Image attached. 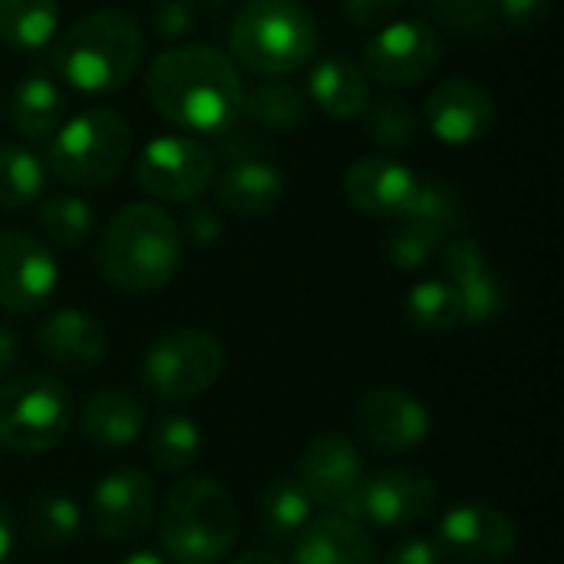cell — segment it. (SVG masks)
Listing matches in <instances>:
<instances>
[{
	"mask_svg": "<svg viewBox=\"0 0 564 564\" xmlns=\"http://www.w3.org/2000/svg\"><path fill=\"white\" fill-rule=\"evenodd\" d=\"M10 552H13V516H10V506L0 496V564L10 558Z\"/></svg>",
	"mask_w": 564,
	"mask_h": 564,
	"instance_id": "obj_44",
	"label": "cell"
},
{
	"mask_svg": "<svg viewBox=\"0 0 564 564\" xmlns=\"http://www.w3.org/2000/svg\"><path fill=\"white\" fill-rule=\"evenodd\" d=\"M119 564H169L159 552H132V555H126Z\"/></svg>",
	"mask_w": 564,
	"mask_h": 564,
	"instance_id": "obj_46",
	"label": "cell"
},
{
	"mask_svg": "<svg viewBox=\"0 0 564 564\" xmlns=\"http://www.w3.org/2000/svg\"><path fill=\"white\" fill-rule=\"evenodd\" d=\"M294 564H377L370 529L344 512L314 516L291 542Z\"/></svg>",
	"mask_w": 564,
	"mask_h": 564,
	"instance_id": "obj_20",
	"label": "cell"
},
{
	"mask_svg": "<svg viewBox=\"0 0 564 564\" xmlns=\"http://www.w3.org/2000/svg\"><path fill=\"white\" fill-rule=\"evenodd\" d=\"M297 482L314 506L327 512H350L360 486H364V459L350 436L344 433H321L314 436L297 463Z\"/></svg>",
	"mask_w": 564,
	"mask_h": 564,
	"instance_id": "obj_15",
	"label": "cell"
},
{
	"mask_svg": "<svg viewBox=\"0 0 564 564\" xmlns=\"http://www.w3.org/2000/svg\"><path fill=\"white\" fill-rule=\"evenodd\" d=\"M426 126L446 145H469L492 132L496 126V102L486 86L473 79H443L423 102Z\"/></svg>",
	"mask_w": 564,
	"mask_h": 564,
	"instance_id": "obj_17",
	"label": "cell"
},
{
	"mask_svg": "<svg viewBox=\"0 0 564 564\" xmlns=\"http://www.w3.org/2000/svg\"><path fill=\"white\" fill-rule=\"evenodd\" d=\"M231 564H284L274 552H245V555H238Z\"/></svg>",
	"mask_w": 564,
	"mask_h": 564,
	"instance_id": "obj_45",
	"label": "cell"
},
{
	"mask_svg": "<svg viewBox=\"0 0 564 564\" xmlns=\"http://www.w3.org/2000/svg\"><path fill=\"white\" fill-rule=\"evenodd\" d=\"M436 549L443 562L502 564L519 549V525L496 506L466 502L440 519Z\"/></svg>",
	"mask_w": 564,
	"mask_h": 564,
	"instance_id": "obj_11",
	"label": "cell"
},
{
	"mask_svg": "<svg viewBox=\"0 0 564 564\" xmlns=\"http://www.w3.org/2000/svg\"><path fill=\"white\" fill-rule=\"evenodd\" d=\"M241 116H248L258 129H271V132H291L307 119V99L301 96V89H294L291 83L271 79L254 86L245 96Z\"/></svg>",
	"mask_w": 564,
	"mask_h": 564,
	"instance_id": "obj_29",
	"label": "cell"
},
{
	"mask_svg": "<svg viewBox=\"0 0 564 564\" xmlns=\"http://www.w3.org/2000/svg\"><path fill=\"white\" fill-rule=\"evenodd\" d=\"M317 43V23L297 0H248L228 30L231 56L261 76L297 73L314 59Z\"/></svg>",
	"mask_w": 564,
	"mask_h": 564,
	"instance_id": "obj_5",
	"label": "cell"
},
{
	"mask_svg": "<svg viewBox=\"0 0 564 564\" xmlns=\"http://www.w3.org/2000/svg\"><path fill=\"white\" fill-rule=\"evenodd\" d=\"M436 509V479L416 469H383L367 476L350 519L373 529H410L420 525Z\"/></svg>",
	"mask_w": 564,
	"mask_h": 564,
	"instance_id": "obj_14",
	"label": "cell"
},
{
	"mask_svg": "<svg viewBox=\"0 0 564 564\" xmlns=\"http://www.w3.org/2000/svg\"><path fill=\"white\" fill-rule=\"evenodd\" d=\"M17 360H20V340L10 327L0 324V380L17 367Z\"/></svg>",
	"mask_w": 564,
	"mask_h": 564,
	"instance_id": "obj_43",
	"label": "cell"
},
{
	"mask_svg": "<svg viewBox=\"0 0 564 564\" xmlns=\"http://www.w3.org/2000/svg\"><path fill=\"white\" fill-rule=\"evenodd\" d=\"M155 516V482L142 469H116L102 476L89 499V522L106 542L139 539Z\"/></svg>",
	"mask_w": 564,
	"mask_h": 564,
	"instance_id": "obj_16",
	"label": "cell"
},
{
	"mask_svg": "<svg viewBox=\"0 0 564 564\" xmlns=\"http://www.w3.org/2000/svg\"><path fill=\"white\" fill-rule=\"evenodd\" d=\"M443 59V43L436 30L423 20H390L383 23L364 50V76L380 86H416L436 73Z\"/></svg>",
	"mask_w": 564,
	"mask_h": 564,
	"instance_id": "obj_9",
	"label": "cell"
},
{
	"mask_svg": "<svg viewBox=\"0 0 564 564\" xmlns=\"http://www.w3.org/2000/svg\"><path fill=\"white\" fill-rule=\"evenodd\" d=\"M403 7V0H344V10L354 26L370 30L380 23H390V17Z\"/></svg>",
	"mask_w": 564,
	"mask_h": 564,
	"instance_id": "obj_41",
	"label": "cell"
},
{
	"mask_svg": "<svg viewBox=\"0 0 564 564\" xmlns=\"http://www.w3.org/2000/svg\"><path fill=\"white\" fill-rule=\"evenodd\" d=\"M284 198V175L264 155H231L218 178V202L248 218L271 215Z\"/></svg>",
	"mask_w": 564,
	"mask_h": 564,
	"instance_id": "obj_22",
	"label": "cell"
},
{
	"mask_svg": "<svg viewBox=\"0 0 564 564\" xmlns=\"http://www.w3.org/2000/svg\"><path fill=\"white\" fill-rule=\"evenodd\" d=\"M26 535L43 549H66L83 535V509L63 492H40L26 509Z\"/></svg>",
	"mask_w": 564,
	"mask_h": 564,
	"instance_id": "obj_28",
	"label": "cell"
},
{
	"mask_svg": "<svg viewBox=\"0 0 564 564\" xmlns=\"http://www.w3.org/2000/svg\"><path fill=\"white\" fill-rule=\"evenodd\" d=\"M307 96L311 102L334 116V119H354L364 116V109L370 106V79L364 76L360 66L347 63V59H321L311 76H307Z\"/></svg>",
	"mask_w": 564,
	"mask_h": 564,
	"instance_id": "obj_24",
	"label": "cell"
},
{
	"mask_svg": "<svg viewBox=\"0 0 564 564\" xmlns=\"http://www.w3.org/2000/svg\"><path fill=\"white\" fill-rule=\"evenodd\" d=\"M446 241H449V238H443L440 231H433V228L423 225V221L397 218L393 231L387 235L383 251H387V261H390L393 268H400V271H416V268L430 264V261L443 251Z\"/></svg>",
	"mask_w": 564,
	"mask_h": 564,
	"instance_id": "obj_36",
	"label": "cell"
},
{
	"mask_svg": "<svg viewBox=\"0 0 564 564\" xmlns=\"http://www.w3.org/2000/svg\"><path fill=\"white\" fill-rule=\"evenodd\" d=\"M145 96L165 122L202 135H225L241 119L245 83L221 50L185 43L155 56L145 73Z\"/></svg>",
	"mask_w": 564,
	"mask_h": 564,
	"instance_id": "obj_1",
	"label": "cell"
},
{
	"mask_svg": "<svg viewBox=\"0 0 564 564\" xmlns=\"http://www.w3.org/2000/svg\"><path fill=\"white\" fill-rule=\"evenodd\" d=\"M406 321L423 334H446L463 324V307L446 281H420L406 294Z\"/></svg>",
	"mask_w": 564,
	"mask_h": 564,
	"instance_id": "obj_34",
	"label": "cell"
},
{
	"mask_svg": "<svg viewBox=\"0 0 564 564\" xmlns=\"http://www.w3.org/2000/svg\"><path fill=\"white\" fill-rule=\"evenodd\" d=\"M403 218L423 221L433 231H440L443 238H456V231L466 225V208L456 195V188H449L440 178H420L410 208L403 212Z\"/></svg>",
	"mask_w": 564,
	"mask_h": 564,
	"instance_id": "obj_35",
	"label": "cell"
},
{
	"mask_svg": "<svg viewBox=\"0 0 564 564\" xmlns=\"http://www.w3.org/2000/svg\"><path fill=\"white\" fill-rule=\"evenodd\" d=\"M225 373V347L195 327H178L152 340L139 364L142 387L162 403H188L205 397Z\"/></svg>",
	"mask_w": 564,
	"mask_h": 564,
	"instance_id": "obj_8",
	"label": "cell"
},
{
	"mask_svg": "<svg viewBox=\"0 0 564 564\" xmlns=\"http://www.w3.org/2000/svg\"><path fill=\"white\" fill-rule=\"evenodd\" d=\"M423 10L449 30L479 33L496 20L499 0H420Z\"/></svg>",
	"mask_w": 564,
	"mask_h": 564,
	"instance_id": "obj_37",
	"label": "cell"
},
{
	"mask_svg": "<svg viewBox=\"0 0 564 564\" xmlns=\"http://www.w3.org/2000/svg\"><path fill=\"white\" fill-rule=\"evenodd\" d=\"M59 30L56 0H0V43L20 53H36Z\"/></svg>",
	"mask_w": 564,
	"mask_h": 564,
	"instance_id": "obj_27",
	"label": "cell"
},
{
	"mask_svg": "<svg viewBox=\"0 0 564 564\" xmlns=\"http://www.w3.org/2000/svg\"><path fill=\"white\" fill-rule=\"evenodd\" d=\"M202 453V426L192 416H162L149 440V456L162 473H185Z\"/></svg>",
	"mask_w": 564,
	"mask_h": 564,
	"instance_id": "obj_32",
	"label": "cell"
},
{
	"mask_svg": "<svg viewBox=\"0 0 564 564\" xmlns=\"http://www.w3.org/2000/svg\"><path fill=\"white\" fill-rule=\"evenodd\" d=\"M241 532V516L231 492L212 476H185L178 479L159 519V542L175 564H215L221 562Z\"/></svg>",
	"mask_w": 564,
	"mask_h": 564,
	"instance_id": "obj_4",
	"label": "cell"
},
{
	"mask_svg": "<svg viewBox=\"0 0 564 564\" xmlns=\"http://www.w3.org/2000/svg\"><path fill=\"white\" fill-rule=\"evenodd\" d=\"M555 0H499L496 17L516 33H535L552 20Z\"/></svg>",
	"mask_w": 564,
	"mask_h": 564,
	"instance_id": "obj_38",
	"label": "cell"
},
{
	"mask_svg": "<svg viewBox=\"0 0 564 564\" xmlns=\"http://www.w3.org/2000/svg\"><path fill=\"white\" fill-rule=\"evenodd\" d=\"M33 344H36L43 360H50L63 370H73V373L93 370L106 357L102 324L96 317H89L86 311H76V307H63V311L50 314L36 327Z\"/></svg>",
	"mask_w": 564,
	"mask_h": 564,
	"instance_id": "obj_21",
	"label": "cell"
},
{
	"mask_svg": "<svg viewBox=\"0 0 564 564\" xmlns=\"http://www.w3.org/2000/svg\"><path fill=\"white\" fill-rule=\"evenodd\" d=\"M314 519V502L294 479L268 482L258 496V529L268 545H291L301 529Z\"/></svg>",
	"mask_w": 564,
	"mask_h": 564,
	"instance_id": "obj_26",
	"label": "cell"
},
{
	"mask_svg": "<svg viewBox=\"0 0 564 564\" xmlns=\"http://www.w3.org/2000/svg\"><path fill=\"white\" fill-rule=\"evenodd\" d=\"M364 119H367V139L387 152H403L420 142V116L413 112V106H406L397 96L370 99Z\"/></svg>",
	"mask_w": 564,
	"mask_h": 564,
	"instance_id": "obj_33",
	"label": "cell"
},
{
	"mask_svg": "<svg viewBox=\"0 0 564 564\" xmlns=\"http://www.w3.org/2000/svg\"><path fill=\"white\" fill-rule=\"evenodd\" d=\"M36 221L43 228V235L66 248L76 251L89 241L93 228H96V215L93 205L79 195H46L36 202Z\"/></svg>",
	"mask_w": 564,
	"mask_h": 564,
	"instance_id": "obj_30",
	"label": "cell"
},
{
	"mask_svg": "<svg viewBox=\"0 0 564 564\" xmlns=\"http://www.w3.org/2000/svg\"><path fill=\"white\" fill-rule=\"evenodd\" d=\"M59 264L50 245L30 231H0V307L10 314H33L56 294Z\"/></svg>",
	"mask_w": 564,
	"mask_h": 564,
	"instance_id": "obj_12",
	"label": "cell"
},
{
	"mask_svg": "<svg viewBox=\"0 0 564 564\" xmlns=\"http://www.w3.org/2000/svg\"><path fill=\"white\" fill-rule=\"evenodd\" d=\"M96 261L112 288L126 294H152L182 268V228L152 202L126 205L99 235Z\"/></svg>",
	"mask_w": 564,
	"mask_h": 564,
	"instance_id": "obj_2",
	"label": "cell"
},
{
	"mask_svg": "<svg viewBox=\"0 0 564 564\" xmlns=\"http://www.w3.org/2000/svg\"><path fill=\"white\" fill-rule=\"evenodd\" d=\"M73 423V397L53 373H20L0 383V446L20 456L56 449Z\"/></svg>",
	"mask_w": 564,
	"mask_h": 564,
	"instance_id": "obj_7",
	"label": "cell"
},
{
	"mask_svg": "<svg viewBox=\"0 0 564 564\" xmlns=\"http://www.w3.org/2000/svg\"><path fill=\"white\" fill-rule=\"evenodd\" d=\"M135 178L152 198L195 202L215 178V155L195 135H159L142 149Z\"/></svg>",
	"mask_w": 564,
	"mask_h": 564,
	"instance_id": "obj_10",
	"label": "cell"
},
{
	"mask_svg": "<svg viewBox=\"0 0 564 564\" xmlns=\"http://www.w3.org/2000/svg\"><path fill=\"white\" fill-rule=\"evenodd\" d=\"M145 36L132 13L96 10L76 20L53 46L56 73L79 93L106 96L122 89L142 63Z\"/></svg>",
	"mask_w": 564,
	"mask_h": 564,
	"instance_id": "obj_3",
	"label": "cell"
},
{
	"mask_svg": "<svg viewBox=\"0 0 564 564\" xmlns=\"http://www.w3.org/2000/svg\"><path fill=\"white\" fill-rule=\"evenodd\" d=\"M145 406L129 390H99L79 410V430L89 443L106 449L132 446L142 436Z\"/></svg>",
	"mask_w": 564,
	"mask_h": 564,
	"instance_id": "obj_23",
	"label": "cell"
},
{
	"mask_svg": "<svg viewBox=\"0 0 564 564\" xmlns=\"http://www.w3.org/2000/svg\"><path fill=\"white\" fill-rule=\"evenodd\" d=\"M185 235L198 245V248H212L221 235H225V225H221V215L208 205H195L188 208L185 215Z\"/></svg>",
	"mask_w": 564,
	"mask_h": 564,
	"instance_id": "obj_40",
	"label": "cell"
},
{
	"mask_svg": "<svg viewBox=\"0 0 564 564\" xmlns=\"http://www.w3.org/2000/svg\"><path fill=\"white\" fill-rule=\"evenodd\" d=\"M152 23L159 36L178 40L195 30L198 23V0H155L152 3Z\"/></svg>",
	"mask_w": 564,
	"mask_h": 564,
	"instance_id": "obj_39",
	"label": "cell"
},
{
	"mask_svg": "<svg viewBox=\"0 0 564 564\" xmlns=\"http://www.w3.org/2000/svg\"><path fill=\"white\" fill-rule=\"evenodd\" d=\"M420 175L390 155H364L344 172L347 202L370 218H403L413 202Z\"/></svg>",
	"mask_w": 564,
	"mask_h": 564,
	"instance_id": "obj_19",
	"label": "cell"
},
{
	"mask_svg": "<svg viewBox=\"0 0 564 564\" xmlns=\"http://www.w3.org/2000/svg\"><path fill=\"white\" fill-rule=\"evenodd\" d=\"M443 271H446V284L456 291L459 307H463V324L469 327H482L492 324L506 304V291L499 274L492 271L486 251L479 248V241L456 235L443 245Z\"/></svg>",
	"mask_w": 564,
	"mask_h": 564,
	"instance_id": "obj_18",
	"label": "cell"
},
{
	"mask_svg": "<svg viewBox=\"0 0 564 564\" xmlns=\"http://www.w3.org/2000/svg\"><path fill=\"white\" fill-rule=\"evenodd\" d=\"M383 564H443V555L430 539H403Z\"/></svg>",
	"mask_w": 564,
	"mask_h": 564,
	"instance_id": "obj_42",
	"label": "cell"
},
{
	"mask_svg": "<svg viewBox=\"0 0 564 564\" xmlns=\"http://www.w3.org/2000/svg\"><path fill=\"white\" fill-rule=\"evenodd\" d=\"M66 112L63 89L53 76L30 73L10 93V122L30 142H50Z\"/></svg>",
	"mask_w": 564,
	"mask_h": 564,
	"instance_id": "obj_25",
	"label": "cell"
},
{
	"mask_svg": "<svg viewBox=\"0 0 564 564\" xmlns=\"http://www.w3.org/2000/svg\"><path fill=\"white\" fill-rule=\"evenodd\" d=\"M46 165L23 145H0V208H26L43 198Z\"/></svg>",
	"mask_w": 564,
	"mask_h": 564,
	"instance_id": "obj_31",
	"label": "cell"
},
{
	"mask_svg": "<svg viewBox=\"0 0 564 564\" xmlns=\"http://www.w3.org/2000/svg\"><path fill=\"white\" fill-rule=\"evenodd\" d=\"M354 430L380 453H410L426 443L433 420L420 397L400 387H373L354 403Z\"/></svg>",
	"mask_w": 564,
	"mask_h": 564,
	"instance_id": "obj_13",
	"label": "cell"
},
{
	"mask_svg": "<svg viewBox=\"0 0 564 564\" xmlns=\"http://www.w3.org/2000/svg\"><path fill=\"white\" fill-rule=\"evenodd\" d=\"M132 152V126L122 112L99 106L66 119L46 142V172L76 192L106 188Z\"/></svg>",
	"mask_w": 564,
	"mask_h": 564,
	"instance_id": "obj_6",
	"label": "cell"
}]
</instances>
